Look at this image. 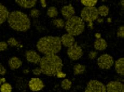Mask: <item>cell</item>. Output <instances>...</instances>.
I'll return each instance as SVG.
<instances>
[{"mask_svg":"<svg viewBox=\"0 0 124 92\" xmlns=\"http://www.w3.org/2000/svg\"><path fill=\"white\" fill-rule=\"evenodd\" d=\"M52 23L53 25L58 29H62L64 27L65 21L61 18H54L52 21Z\"/></svg>","mask_w":124,"mask_h":92,"instance_id":"obj_22","label":"cell"},{"mask_svg":"<svg viewBox=\"0 0 124 92\" xmlns=\"http://www.w3.org/2000/svg\"><path fill=\"white\" fill-rule=\"evenodd\" d=\"M32 73L36 76H40L41 74H43L40 67H37V68L32 69Z\"/></svg>","mask_w":124,"mask_h":92,"instance_id":"obj_31","label":"cell"},{"mask_svg":"<svg viewBox=\"0 0 124 92\" xmlns=\"http://www.w3.org/2000/svg\"><path fill=\"white\" fill-rule=\"evenodd\" d=\"M7 69L5 68V66L2 65V64H0V76H3L7 73Z\"/></svg>","mask_w":124,"mask_h":92,"instance_id":"obj_32","label":"cell"},{"mask_svg":"<svg viewBox=\"0 0 124 92\" xmlns=\"http://www.w3.org/2000/svg\"><path fill=\"white\" fill-rule=\"evenodd\" d=\"M113 66L116 73L120 77H123L124 76V58H119L117 60L115 61Z\"/></svg>","mask_w":124,"mask_h":92,"instance_id":"obj_16","label":"cell"},{"mask_svg":"<svg viewBox=\"0 0 124 92\" xmlns=\"http://www.w3.org/2000/svg\"><path fill=\"white\" fill-rule=\"evenodd\" d=\"M105 86L106 92H124V84L121 81H111Z\"/></svg>","mask_w":124,"mask_h":92,"instance_id":"obj_10","label":"cell"},{"mask_svg":"<svg viewBox=\"0 0 124 92\" xmlns=\"http://www.w3.org/2000/svg\"><path fill=\"white\" fill-rule=\"evenodd\" d=\"M94 36H95L96 39H100L101 38V34L100 32H96V33H95V34H94Z\"/></svg>","mask_w":124,"mask_h":92,"instance_id":"obj_36","label":"cell"},{"mask_svg":"<svg viewBox=\"0 0 124 92\" xmlns=\"http://www.w3.org/2000/svg\"><path fill=\"white\" fill-rule=\"evenodd\" d=\"M85 27V23L81 17L75 15L65 21L64 28L67 33L73 36H76L83 33Z\"/></svg>","mask_w":124,"mask_h":92,"instance_id":"obj_4","label":"cell"},{"mask_svg":"<svg viewBox=\"0 0 124 92\" xmlns=\"http://www.w3.org/2000/svg\"><path fill=\"white\" fill-rule=\"evenodd\" d=\"M23 65V62L17 56H12L9 59L8 65L12 70H17L21 68Z\"/></svg>","mask_w":124,"mask_h":92,"instance_id":"obj_15","label":"cell"},{"mask_svg":"<svg viewBox=\"0 0 124 92\" xmlns=\"http://www.w3.org/2000/svg\"><path fill=\"white\" fill-rule=\"evenodd\" d=\"M81 3L86 7H96L98 3L97 0H81Z\"/></svg>","mask_w":124,"mask_h":92,"instance_id":"obj_26","label":"cell"},{"mask_svg":"<svg viewBox=\"0 0 124 92\" xmlns=\"http://www.w3.org/2000/svg\"><path fill=\"white\" fill-rule=\"evenodd\" d=\"M83 54L84 52L82 48L76 42L68 48L67 50V55L68 58L73 61L79 60L83 56Z\"/></svg>","mask_w":124,"mask_h":92,"instance_id":"obj_7","label":"cell"},{"mask_svg":"<svg viewBox=\"0 0 124 92\" xmlns=\"http://www.w3.org/2000/svg\"><path fill=\"white\" fill-rule=\"evenodd\" d=\"M97 9L98 15L102 17V18L103 17H107L109 13H110V8L106 5H101L98 8H97Z\"/></svg>","mask_w":124,"mask_h":92,"instance_id":"obj_19","label":"cell"},{"mask_svg":"<svg viewBox=\"0 0 124 92\" xmlns=\"http://www.w3.org/2000/svg\"><path fill=\"white\" fill-rule=\"evenodd\" d=\"M47 15L51 18H56L59 15V11L55 7H49L47 10Z\"/></svg>","mask_w":124,"mask_h":92,"instance_id":"obj_21","label":"cell"},{"mask_svg":"<svg viewBox=\"0 0 124 92\" xmlns=\"http://www.w3.org/2000/svg\"><path fill=\"white\" fill-rule=\"evenodd\" d=\"M106 23L108 24H111L112 22V19L111 18V17H108V18H106Z\"/></svg>","mask_w":124,"mask_h":92,"instance_id":"obj_39","label":"cell"},{"mask_svg":"<svg viewBox=\"0 0 124 92\" xmlns=\"http://www.w3.org/2000/svg\"><path fill=\"white\" fill-rule=\"evenodd\" d=\"M9 14L10 11L6 6L0 3V26L7 21Z\"/></svg>","mask_w":124,"mask_h":92,"instance_id":"obj_17","label":"cell"},{"mask_svg":"<svg viewBox=\"0 0 124 92\" xmlns=\"http://www.w3.org/2000/svg\"><path fill=\"white\" fill-rule=\"evenodd\" d=\"M12 86L9 83L5 82L3 83L0 86V92H12Z\"/></svg>","mask_w":124,"mask_h":92,"instance_id":"obj_25","label":"cell"},{"mask_svg":"<svg viewBox=\"0 0 124 92\" xmlns=\"http://www.w3.org/2000/svg\"><path fill=\"white\" fill-rule=\"evenodd\" d=\"M26 60L29 63L33 64H39L41 59V56L38 52L33 50H29L25 53Z\"/></svg>","mask_w":124,"mask_h":92,"instance_id":"obj_11","label":"cell"},{"mask_svg":"<svg viewBox=\"0 0 124 92\" xmlns=\"http://www.w3.org/2000/svg\"><path fill=\"white\" fill-rule=\"evenodd\" d=\"M36 47L39 53L44 55H48L60 53L62 46L60 37L47 35L39 38L36 42Z\"/></svg>","mask_w":124,"mask_h":92,"instance_id":"obj_1","label":"cell"},{"mask_svg":"<svg viewBox=\"0 0 124 92\" xmlns=\"http://www.w3.org/2000/svg\"><path fill=\"white\" fill-rule=\"evenodd\" d=\"M108 46L107 42L103 38L96 39L93 42V47L96 51H103L105 50L107 48Z\"/></svg>","mask_w":124,"mask_h":92,"instance_id":"obj_18","label":"cell"},{"mask_svg":"<svg viewBox=\"0 0 124 92\" xmlns=\"http://www.w3.org/2000/svg\"><path fill=\"white\" fill-rule=\"evenodd\" d=\"M28 86L32 92L40 91L45 88V83L41 79L38 77H33L31 78L28 83Z\"/></svg>","mask_w":124,"mask_h":92,"instance_id":"obj_9","label":"cell"},{"mask_svg":"<svg viewBox=\"0 0 124 92\" xmlns=\"http://www.w3.org/2000/svg\"><path fill=\"white\" fill-rule=\"evenodd\" d=\"M83 92H106L105 85L95 79L89 80Z\"/></svg>","mask_w":124,"mask_h":92,"instance_id":"obj_8","label":"cell"},{"mask_svg":"<svg viewBox=\"0 0 124 92\" xmlns=\"http://www.w3.org/2000/svg\"><path fill=\"white\" fill-rule=\"evenodd\" d=\"M75 9L71 4L64 5L60 9V14L66 21L75 16Z\"/></svg>","mask_w":124,"mask_h":92,"instance_id":"obj_12","label":"cell"},{"mask_svg":"<svg viewBox=\"0 0 124 92\" xmlns=\"http://www.w3.org/2000/svg\"><path fill=\"white\" fill-rule=\"evenodd\" d=\"M98 56V52L96 50H92L90 51L88 54V57L91 60L95 59Z\"/></svg>","mask_w":124,"mask_h":92,"instance_id":"obj_29","label":"cell"},{"mask_svg":"<svg viewBox=\"0 0 124 92\" xmlns=\"http://www.w3.org/2000/svg\"><path fill=\"white\" fill-rule=\"evenodd\" d=\"M8 48V44L4 41H0V51H4Z\"/></svg>","mask_w":124,"mask_h":92,"instance_id":"obj_30","label":"cell"},{"mask_svg":"<svg viewBox=\"0 0 124 92\" xmlns=\"http://www.w3.org/2000/svg\"><path fill=\"white\" fill-rule=\"evenodd\" d=\"M66 73L63 72V71H60L56 73L55 76H56L57 78H58L59 79H64L66 77Z\"/></svg>","mask_w":124,"mask_h":92,"instance_id":"obj_33","label":"cell"},{"mask_svg":"<svg viewBox=\"0 0 124 92\" xmlns=\"http://www.w3.org/2000/svg\"><path fill=\"white\" fill-rule=\"evenodd\" d=\"M120 6L122 7L123 10L124 8V0H121V1H120Z\"/></svg>","mask_w":124,"mask_h":92,"instance_id":"obj_41","label":"cell"},{"mask_svg":"<svg viewBox=\"0 0 124 92\" xmlns=\"http://www.w3.org/2000/svg\"><path fill=\"white\" fill-rule=\"evenodd\" d=\"M7 22L12 29L19 32H27L31 26V19L28 14L21 10L10 12Z\"/></svg>","mask_w":124,"mask_h":92,"instance_id":"obj_3","label":"cell"},{"mask_svg":"<svg viewBox=\"0 0 124 92\" xmlns=\"http://www.w3.org/2000/svg\"><path fill=\"white\" fill-rule=\"evenodd\" d=\"M87 25H88V27L89 29H90V30H91V31L93 30V29H94L93 23H88V24H87Z\"/></svg>","mask_w":124,"mask_h":92,"instance_id":"obj_37","label":"cell"},{"mask_svg":"<svg viewBox=\"0 0 124 92\" xmlns=\"http://www.w3.org/2000/svg\"><path fill=\"white\" fill-rule=\"evenodd\" d=\"M86 66L85 65L80 63L76 64L73 68V72L74 75L79 76L83 74L85 71Z\"/></svg>","mask_w":124,"mask_h":92,"instance_id":"obj_20","label":"cell"},{"mask_svg":"<svg viewBox=\"0 0 124 92\" xmlns=\"http://www.w3.org/2000/svg\"><path fill=\"white\" fill-rule=\"evenodd\" d=\"M61 42L62 46L69 48L75 43V39L74 36L68 33H65L61 36Z\"/></svg>","mask_w":124,"mask_h":92,"instance_id":"obj_14","label":"cell"},{"mask_svg":"<svg viewBox=\"0 0 124 92\" xmlns=\"http://www.w3.org/2000/svg\"><path fill=\"white\" fill-rule=\"evenodd\" d=\"M23 73L25 74H28L30 73V70L29 69H24L23 71Z\"/></svg>","mask_w":124,"mask_h":92,"instance_id":"obj_40","label":"cell"},{"mask_svg":"<svg viewBox=\"0 0 124 92\" xmlns=\"http://www.w3.org/2000/svg\"><path fill=\"white\" fill-rule=\"evenodd\" d=\"M30 14L33 18H37L40 15V11L39 9L36 8L32 9L30 11Z\"/></svg>","mask_w":124,"mask_h":92,"instance_id":"obj_27","label":"cell"},{"mask_svg":"<svg viewBox=\"0 0 124 92\" xmlns=\"http://www.w3.org/2000/svg\"><path fill=\"white\" fill-rule=\"evenodd\" d=\"M7 42L8 44V46L12 47H17L18 48H22L23 47V44L19 43L18 41L14 37H11L9 38Z\"/></svg>","mask_w":124,"mask_h":92,"instance_id":"obj_23","label":"cell"},{"mask_svg":"<svg viewBox=\"0 0 124 92\" xmlns=\"http://www.w3.org/2000/svg\"><path fill=\"white\" fill-rule=\"evenodd\" d=\"M15 3L17 6L23 9H32L36 6V0H16Z\"/></svg>","mask_w":124,"mask_h":92,"instance_id":"obj_13","label":"cell"},{"mask_svg":"<svg viewBox=\"0 0 124 92\" xmlns=\"http://www.w3.org/2000/svg\"><path fill=\"white\" fill-rule=\"evenodd\" d=\"M115 60L113 57L108 54H101L97 59L98 67L102 70H110L113 66Z\"/></svg>","mask_w":124,"mask_h":92,"instance_id":"obj_6","label":"cell"},{"mask_svg":"<svg viewBox=\"0 0 124 92\" xmlns=\"http://www.w3.org/2000/svg\"><path fill=\"white\" fill-rule=\"evenodd\" d=\"M80 17L84 23H93L99 17L97 9L96 7H84L81 10Z\"/></svg>","mask_w":124,"mask_h":92,"instance_id":"obj_5","label":"cell"},{"mask_svg":"<svg viewBox=\"0 0 124 92\" xmlns=\"http://www.w3.org/2000/svg\"><path fill=\"white\" fill-rule=\"evenodd\" d=\"M116 36L118 38L124 39V26L121 25L119 27L116 32Z\"/></svg>","mask_w":124,"mask_h":92,"instance_id":"obj_28","label":"cell"},{"mask_svg":"<svg viewBox=\"0 0 124 92\" xmlns=\"http://www.w3.org/2000/svg\"><path fill=\"white\" fill-rule=\"evenodd\" d=\"M5 82H6V79L3 77L0 76V86H1L2 84L5 83Z\"/></svg>","mask_w":124,"mask_h":92,"instance_id":"obj_38","label":"cell"},{"mask_svg":"<svg viewBox=\"0 0 124 92\" xmlns=\"http://www.w3.org/2000/svg\"><path fill=\"white\" fill-rule=\"evenodd\" d=\"M40 6L43 8H46L47 6V3L45 0H40Z\"/></svg>","mask_w":124,"mask_h":92,"instance_id":"obj_34","label":"cell"},{"mask_svg":"<svg viewBox=\"0 0 124 92\" xmlns=\"http://www.w3.org/2000/svg\"><path fill=\"white\" fill-rule=\"evenodd\" d=\"M63 64L61 58L58 55H48L41 57L39 67L45 76L54 77L58 72L62 71Z\"/></svg>","mask_w":124,"mask_h":92,"instance_id":"obj_2","label":"cell"},{"mask_svg":"<svg viewBox=\"0 0 124 92\" xmlns=\"http://www.w3.org/2000/svg\"><path fill=\"white\" fill-rule=\"evenodd\" d=\"M72 86V81L68 79L64 78L61 83V87L64 90H69Z\"/></svg>","mask_w":124,"mask_h":92,"instance_id":"obj_24","label":"cell"},{"mask_svg":"<svg viewBox=\"0 0 124 92\" xmlns=\"http://www.w3.org/2000/svg\"><path fill=\"white\" fill-rule=\"evenodd\" d=\"M96 22L98 24H101L104 22V19L103 18H102V17H98L97 19L96 20Z\"/></svg>","mask_w":124,"mask_h":92,"instance_id":"obj_35","label":"cell"}]
</instances>
